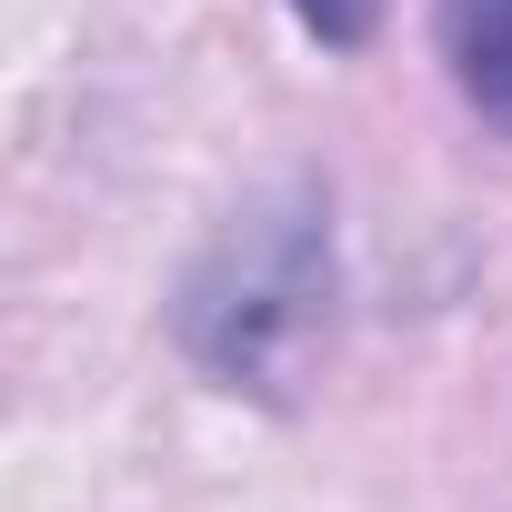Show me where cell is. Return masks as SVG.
Returning a JSON list of instances; mask_svg holds the SVG:
<instances>
[{
  "label": "cell",
  "mask_w": 512,
  "mask_h": 512,
  "mask_svg": "<svg viewBox=\"0 0 512 512\" xmlns=\"http://www.w3.org/2000/svg\"><path fill=\"white\" fill-rule=\"evenodd\" d=\"M282 11H292L322 51H362V41L382 31V11H392V0H282Z\"/></svg>",
  "instance_id": "cell-3"
},
{
  "label": "cell",
  "mask_w": 512,
  "mask_h": 512,
  "mask_svg": "<svg viewBox=\"0 0 512 512\" xmlns=\"http://www.w3.org/2000/svg\"><path fill=\"white\" fill-rule=\"evenodd\" d=\"M432 41L462 111L512 141V0H432Z\"/></svg>",
  "instance_id": "cell-2"
},
{
  "label": "cell",
  "mask_w": 512,
  "mask_h": 512,
  "mask_svg": "<svg viewBox=\"0 0 512 512\" xmlns=\"http://www.w3.org/2000/svg\"><path fill=\"white\" fill-rule=\"evenodd\" d=\"M342 322V231L312 171L251 191L171 292V342L211 392L292 402Z\"/></svg>",
  "instance_id": "cell-1"
}]
</instances>
